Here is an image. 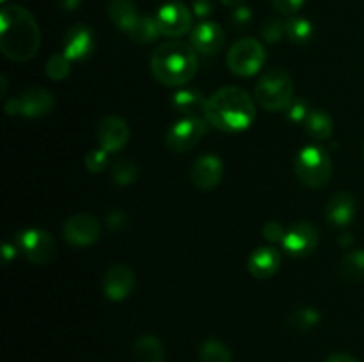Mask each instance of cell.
Listing matches in <instances>:
<instances>
[{"mask_svg": "<svg viewBox=\"0 0 364 362\" xmlns=\"http://www.w3.org/2000/svg\"><path fill=\"white\" fill-rule=\"evenodd\" d=\"M201 362H231V351L223 341L206 339L199 348Z\"/></svg>", "mask_w": 364, "mask_h": 362, "instance_id": "29", "label": "cell"}, {"mask_svg": "<svg viewBox=\"0 0 364 362\" xmlns=\"http://www.w3.org/2000/svg\"><path fill=\"white\" fill-rule=\"evenodd\" d=\"M16 245L25 259L34 265H48L55 258V238L45 229H38V227L23 229L16 236Z\"/></svg>", "mask_w": 364, "mask_h": 362, "instance_id": "8", "label": "cell"}, {"mask_svg": "<svg viewBox=\"0 0 364 362\" xmlns=\"http://www.w3.org/2000/svg\"><path fill=\"white\" fill-rule=\"evenodd\" d=\"M338 275L345 283H361L364 280V248L350 251L338 263Z\"/></svg>", "mask_w": 364, "mask_h": 362, "instance_id": "23", "label": "cell"}, {"mask_svg": "<svg viewBox=\"0 0 364 362\" xmlns=\"http://www.w3.org/2000/svg\"><path fill=\"white\" fill-rule=\"evenodd\" d=\"M80 4L82 0H57V6L64 13H73V11H77L80 7Z\"/></svg>", "mask_w": 364, "mask_h": 362, "instance_id": "39", "label": "cell"}, {"mask_svg": "<svg viewBox=\"0 0 364 362\" xmlns=\"http://www.w3.org/2000/svg\"><path fill=\"white\" fill-rule=\"evenodd\" d=\"M134 355L137 362H164L166 350L159 337L153 334H144L135 341Z\"/></svg>", "mask_w": 364, "mask_h": 362, "instance_id": "22", "label": "cell"}, {"mask_svg": "<svg viewBox=\"0 0 364 362\" xmlns=\"http://www.w3.org/2000/svg\"><path fill=\"white\" fill-rule=\"evenodd\" d=\"M294 78L287 70L274 67L267 71L258 80L255 87L256 102L267 110H287V106L294 102Z\"/></svg>", "mask_w": 364, "mask_h": 362, "instance_id": "4", "label": "cell"}, {"mask_svg": "<svg viewBox=\"0 0 364 362\" xmlns=\"http://www.w3.org/2000/svg\"><path fill=\"white\" fill-rule=\"evenodd\" d=\"M252 13L247 6H238L235 7L233 13L230 14V25L233 31H244L251 25Z\"/></svg>", "mask_w": 364, "mask_h": 362, "instance_id": "34", "label": "cell"}, {"mask_svg": "<svg viewBox=\"0 0 364 362\" xmlns=\"http://www.w3.org/2000/svg\"><path fill=\"white\" fill-rule=\"evenodd\" d=\"M309 112H311V110H309L308 102H306V99H302V98L294 99V102L287 106V119L290 121V123H295V124L306 123Z\"/></svg>", "mask_w": 364, "mask_h": 362, "instance_id": "33", "label": "cell"}, {"mask_svg": "<svg viewBox=\"0 0 364 362\" xmlns=\"http://www.w3.org/2000/svg\"><path fill=\"white\" fill-rule=\"evenodd\" d=\"M205 119L220 131H244L256 119L255 102L244 89L223 87L206 102Z\"/></svg>", "mask_w": 364, "mask_h": 362, "instance_id": "2", "label": "cell"}, {"mask_svg": "<svg viewBox=\"0 0 364 362\" xmlns=\"http://www.w3.org/2000/svg\"><path fill=\"white\" fill-rule=\"evenodd\" d=\"M295 174L302 185L309 188H322L329 183L333 174L331 156L322 146H306L295 156Z\"/></svg>", "mask_w": 364, "mask_h": 362, "instance_id": "5", "label": "cell"}, {"mask_svg": "<svg viewBox=\"0 0 364 362\" xmlns=\"http://www.w3.org/2000/svg\"><path fill=\"white\" fill-rule=\"evenodd\" d=\"M352 243V234L350 233H343L340 236V245L341 247H348Z\"/></svg>", "mask_w": 364, "mask_h": 362, "instance_id": "42", "label": "cell"}, {"mask_svg": "<svg viewBox=\"0 0 364 362\" xmlns=\"http://www.w3.org/2000/svg\"><path fill=\"white\" fill-rule=\"evenodd\" d=\"M110 177L114 183L119 187H130L137 181L139 177V167L134 160L130 158H117L116 162L110 165Z\"/></svg>", "mask_w": 364, "mask_h": 362, "instance_id": "26", "label": "cell"}, {"mask_svg": "<svg viewBox=\"0 0 364 362\" xmlns=\"http://www.w3.org/2000/svg\"><path fill=\"white\" fill-rule=\"evenodd\" d=\"M192 16L194 13H191L187 6L183 2H167L156 11V25L160 28V34L166 35V38H181L183 34H187L192 27Z\"/></svg>", "mask_w": 364, "mask_h": 362, "instance_id": "10", "label": "cell"}, {"mask_svg": "<svg viewBox=\"0 0 364 362\" xmlns=\"http://www.w3.org/2000/svg\"><path fill=\"white\" fill-rule=\"evenodd\" d=\"M224 177V163L215 155H203L192 163L191 181L199 190H212L219 187Z\"/></svg>", "mask_w": 364, "mask_h": 362, "instance_id": "16", "label": "cell"}, {"mask_svg": "<svg viewBox=\"0 0 364 362\" xmlns=\"http://www.w3.org/2000/svg\"><path fill=\"white\" fill-rule=\"evenodd\" d=\"M358 213V202L348 192H338L327 201L326 219L334 227H347Z\"/></svg>", "mask_w": 364, "mask_h": 362, "instance_id": "18", "label": "cell"}, {"mask_svg": "<svg viewBox=\"0 0 364 362\" xmlns=\"http://www.w3.org/2000/svg\"><path fill=\"white\" fill-rule=\"evenodd\" d=\"M96 50V38L91 27L84 23H75L64 34L63 53L71 62L87 60Z\"/></svg>", "mask_w": 364, "mask_h": 362, "instance_id": "12", "label": "cell"}, {"mask_svg": "<svg viewBox=\"0 0 364 362\" xmlns=\"http://www.w3.org/2000/svg\"><path fill=\"white\" fill-rule=\"evenodd\" d=\"M213 11H215L213 0H194V4H192V13H194L196 18H201V20L212 16Z\"/></svg>", "mask_w": 364, "mask_h": 362, "instance_id": "38", "label": "cell"}, {"mask_svg": "<svg viewBox=\"0 0 364 362\" xmlns=\"http://www.w3.org/2000/svg\"><path fill=\"white\" fill-rule=\"evenodd\" d=\"M306 133L309 135L315 141H329L331 135H333L334 124H333V117L322 109L311 110L304 123Z\"/></svg>", "mask_w": 364, "mask_h": 362, "instance_id": "24", "label": "cell"}, {"mask_svg": "<svg viewBox=\"0 0 364 362\" xmlns=\"http://www.w3.org/2000/svg\"><path fill=\"white\" fill-rule=\"evenodd\" d=\"M96 141L107 153L123 151L124 146L130 142V126L119 116L103 117L96 128Z\"/></svg>", "mask_w": 364, "mask_h": 362, "instance_id": "13", "label": "cell"}, {"mask_svg": "<svg viewBox=\"0 0 364 362\" xmlns=\"http://www.w3.org/2000/svg\"><path fill=\"white\" fill-rule=\"evenodd\" d=\"M191 45L169 41L160 45L151 55L153 77L169 87H181L198 73V55Z\"/></svg>", "mask_w": 364, "mask_h": 362, "instance_id": "3", "label": "cell"}, {"mask_svg": "<svg viewBox=\"0 0 364 362\" xmlns=\"http://www.w3.org/2000/svg\"><path fill=\"white\" fill-rule=\"evenodd\" d=\"M318 229L309 222H297L287 229L283 243L284 252L291 258H306L318 245Z\"/></svg>", "mask_w": 364, "mask_h": 362, "instance_id": "14", "label": "cell"}, {"mask_svg": "<svg viewBox=\"0 0 364 362\" xmlns=\"http://www.w3.org/2000/svg\"><path fill=\"white\" fill-rule=\"evenodd\" d=\"M267 60L265 46L252 38L238 39L228 52V67L237 77H252Z\"/></svg>", "mask_w": 364, "mask_h": 362, "instance_id": "6", "label": "cell"}, {"mask_svg": "<svg viewBox=\"0 0 364 362\" xmlns=\"http://www.w3.org/2000/svg\"><path fill=\"white\" fill-rule=\"evenodd\" d=\"M270 2H272V6L276 7L279 13L294 16L295 13H299V11H301V7L304 6L306 0H270Z\"/></svg>", "mask_w": 364, "mask_h": 362, "instance_id": "37", "label": "cell"}, {"mask_svg": "<svg viewBox=\"0 0 364 362\" xmlns=\"http://www.w3.org/2000/svg\"><path fill=\"white\" fill-rule=\"evenodd\" d=\"M208 99L198 89H180L171 99V106L181 117H205V109Z\"/></svg>", "mask_w": 364, "mask_h": 362, "instance_id": "20", "label": "cell"}, {"mask_svg": "<svg viewBox=\"0 0 364 362\" xmlns=\"http://www.w3.org/2000/svg\"><path fill=\"white\" fill-rule=\"evenodd\" d=\"M224 6H230V7H238V6H244L245 0H220Z\"/></svg>", "mask_w": 364, "mask_h": 362, "instance_id": "43", "label": "cell"}, {"mask_svg": "<svg viewBox=\"0 0 364 362\" xmlns=\"http://www.w3.org/2000/svg\"><path fill=\"white\" fill-rule=\"evenodd\" d=\"M262 233H263V238H265L267 241H270V243H279V241L284 240L287 229H284L279 222L272 220V222H267L265 226H263Z\"/></svg>", "mask_w": 364, "mask_h": 362, "instance_id": "36", "label": "cell"}, {"mask_svg": "<svg viewBox=\"0 0 364 362\" xmlns=\"http://www.w3.org/2000/svg\"><path fill=\"white\" fill-rule=\"evenodd\" d=\"M0 82H2V96H6V89H7V80H6V77L0 78Z\"/></svg>", "mask_w": 364, "mask_h": 362, "instance_id": "44", "label": "cell"}, {"mask_svg": "<svg viewBox=\"0 0 364 362\" xmlns=\"http://www.w3.org/2000/svg\"><path fill=\"white\" fill-rule=\"evenodd\" d=\"M41 31L31 11L18 4L4 6L0 11V50L16 62H25L38 53Z\"/></svg>", "mask_w": 364, "mask_h": 362, "instance_id": "1", "label": "cell"}, {"mask_svg": "<svg viewBox=\"0 0 364 362\" xmlns=\"http://www.w3.org/2000/svg\"><path fill=\"white\" fill-rule=\"evenodd\" d=\"M63 234L66 241L75 247H89L96 243L102 234V226L98 219L87 213H77L70 216L63 226Z\"/></svg>", "mask_w": 364, "mask_h": 362, "instance_id": "11", "label": "cell"}, {"mask_svg": "<svg viewBox=\"0 0 364 362\" xmlns=\"http://www.w3.org/2000/svg\"><path fill=\"white\" fill-rule=\"evenodd\" d=\"M313 23L304 16H291L287 21V38L294 45H306L313 38Z\"/></svg>", "mask_w": 364, "mask_h": 362, "instance_id": "28", "label": "cell"}, {"mask_svg": "<svg viewBox=\"0 0 364 362\" xmlns=\"http://www.w3.org/2000/svg\"><path fill=\"white\" fill-rule=\"evenodd\" d=\"M320 312L315 307H297L288 316V325L299 332H308L320 323Z\"/></svg>", "mask_w": 364, "mask_h": 362, "instance_id": "27", "label": "cell"}, {"mask_svg": "<svg viewBox=\"0 0 364 362\" xmlns=\"http://www.w3.org/2000/svg\"><path fill=\"white\" fill-rule=\"evenodd\" d=\"M107 14H109L110 21L124 32H130L141 16L132 0H110L107 6Z\"/></svg>", "mask_w": 364, "mask_h": 362, "instance_id": "21", "label": "cell"}, {"mask_svg": "<svg viewBox=\"0 0 364 362\" xmlns=\"http://www.w3.org/2000/svg\"><path fill=\"white\" fill-rule=\"evenodd\" d=\"M45 71H46V77L52 78V80L55 82L64 80V78L70 77L71 73V60L68 59L64 53H53V55L48 59V62H46Z\"/></svg>", "mask_w": 364, "mask_h": 362, "instance_id": "30", "label": "cell"}, {"mask_svg": "<svg viewBox=\"0 0 364 362\" xmlns=\"http://www.w3.org/2000/svg\"><path fill=\"white\" fill-rule=\"evenodd\" d=\"M208 121L205 117H181L167 130L166 146L173 153H187L194 149L206 133Z\"/></svg>", "mask_w": 364, "mask_h": 362, "instance_id": "9", "label": "cell"}, {"mask_svg": "<svg viewBox=\"0 0 364 362\" xmlns=\"http://www.w3.org/2000/svg\"><path fill=\"white\" fill-rule=\"evenodd\" d=\"M55 106V96L45 87H31L16 98L7 99L4 110L7 116H21L28 119L43 117Z\"/></svg>", "mask_w": 364, "mask_h": 362, "instance_id": "7", "label": "cell"}, {"mask_svg": "<svg viewBox=\"0 0 364 362\" xmlns=\"http://www.w3.org/2000/svg\"><path fill=\"white\" fill-rule=\"evenodd\" d=\"M109 155L110 153H107L105 149H102L100 146L98 148L91 149L84 158L85 169L92 174H98L102 172V170H105L107 167H109Z\"/></svg>", "mask_w": 364, "mask_h": 362, "instance_id": "32", "label": "cell"}, {"mask_svg": "<svg viewBox=\"0 0 364 362\" xmlns=\"http://www.w3.org/2000/svg\"><path fill=\"white\" fill-rule=\"evenodd\" d=\"M135 287V273L128 265H112L103 275V293L109 300L121 302L132 295Z\"/></svg>", "mask_w": 364, "mask_h": 362, "instance_id": "15", "label": "cell"}, {"mask_svg": "<svg viewBox=\"0 0 364 362\" xmlns=\"http://www.w3.org/2000/svg\"><path fill=\"white\" fill-rule=\"evenodd\" d=\"M18 251H20V248H18L16 243H4V247H2L4 261H6V263L13 261V259L16 258V252Z\"/></svg>", "mask_w": 364, "mask_h": 362, "instance_id": "40", "label": "cell"}, {"mask_svg": "<svg viewBox=\"0 0 364 362\" xmlns=\"http://www.w3.org/2000/svg\"><path fill=\"white\" fill-rule=\"evenodd\" d=\"M2 2H6V0H2Z\"/></svg>", "mask_w": 364, "mask_h": 362, "instance_id": "45", "label": "cell"}, {"mask_svg": "<svg viewBox=\"0 0 364 362\" xmlns=\"http://www.w3.org/2000/svg\"><path fill=\"white\" fill-rule=\"evenodd\" d=\"M128 222H130V216L123 209H112L105 219V226L110 233H119L128 226Z\"/></svg>", "mask_w": 364, "mask_h": 362, "instance_id": "35", "label": "cell"}, {"mask_svg": "<svg viewBox=\"0 0 364 362\" xmlns=\"http://www.w3.org/2000/svg\"><path fill=\"white\" fill-rule=\"evenodd\" d=\"M130 34V38L134 39L135 43H139V45H149V43L155 41L160 34V28L159 25H156V20L153 16H149V14H142V16H139L137 23L132 27V31L128 32Z\"/></svg>", "mask_w": 364, "mask_h": 362, "instance_id": "25", "label": "cell"}, {"mask_svg": "<svg viewBox=\"0 0 364 362\" xmlns=\"http://www.w3.org/2000/svg\"><path fill=\"white\" fill-rule=\"evenodd\" d=\"M326 362H359V361L348 353H333L327 357Z\"/></svg>", "mask_w": 364, "mask_h": 362, "instance_id": "41", "label": "cell"}, {"mask_svg": "<svg viewBox=\"0 0 364 362\" xmlns=\"http://www.w3.org/2000/svg\"><path fill=\"white\" fill-rule=\"evenodd\" d=\"M281 266V254L274 247H259L251 254L247 261L249 273L255 279L265 280L272 277Z\"/></svg>", "mask_w": 364, "mask_h": 362, "instance_id": "19", "label": "cell"}, {"mask_svg": "<svg viewBox=\"0 0 364 362\" xmlns=\"http://www.w3.org/2000/svg\"><path fill=\"white\" fill-rule=\"evenodd\" d=\"M226 35L215 21H201L191 32V46L205 55H215L223 50Z\"/></svg>", "mask_w": 364, "mask_h": 362, "instance_id": "17", "label": "cell"}, {"mask_svg": "<svg viewBox=\"0 0 364 362\" xmlns=\"http://www.w3.org/2000/svg\"><path fill=\"white\" fill-rule=\"evenodd\" d=\"M287 34V21L281 18H267L262 25V38L270 45H276Z\"/></svg>", "mask_w": 364, "mask_h": 362, "instance_id": "31", "label": "cell"}]
</instances>
